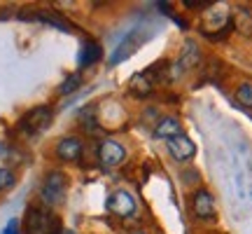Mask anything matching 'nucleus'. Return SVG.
Listing matches in <instances>:
<instances>
[{
	"instance_id": "nucleus-17",
	"label": "nucleus",
	"mask_w": 252,
	"mask_h": 234,
	"mask_svg": "<svg viewBox=\"0 0 252 234\" xmlns=\"http://www.w3.org/2000/svg\"><path fill=\"white\" fill-rule=\"evenodd\" d=\"M80 84H82L80 75H70V78H65V80H63V84L59 87V91H61V94H72V91L77 89Z\"/></svg>"
},
{
	"instance_id": "nucleus-5",
	"label": "nucleus",
	"mask_w": 252,
	"mask_h": 234,
	"mask_svg": "<svg viewBox=\"0 0 252 234\" xmlns=\"http://www.w3.org/2000/svg\"><path fill=\"white\" fill-rule=\"evenodd\" d=\"M108 208H110V213H115L119 218H131L135 213V199L126 190H117V192L110 195Z\"/></svg>"
},
{
	"instance_id": "nucleus-9",
	"label": "nucleus",
	"mask_w": 252,
	"mask_h": 234,
	"mask_svg": "<svg viewBox=\"0 0 252 234\" xmlns=\"http://www.w3.org/2000/svg\"><path fill=\"white\" fill-rule=\"evenodd\" d=\"M180 134H182V126L175 117H161L157 122V126H154V136L163 138V141H171V138H175V136H180Z\"/></svg>"
},
{
	"instance_id": "nucleus-8",
	"label": "nucleus",
	"mask_w": 252,
	"mask_h": 234,
	"mask_svg": "<svg viewBox=\"0 0 252 234\" xmlns=\"http://www.w3.org/2000/svg\"><path fill=\"white\" fill-rule=\"evenodd\" d=\"M82 153H84V145L75 136H65V138H61L56 143V157L61 162H77L82 157Z\"/></svg>"
},
{
	"instance_id": "nucleus-11",
	"label": "nucleus",
	"mask_w": 252,
	"mask_h": 234,
	"mask_svg": "<svg viewBox=\"0 0 252 234\" xmlns=\"http://www.w3.org/2000/svg\"><path fill=\"white\" fill-rule=\"evenodd\" d=\"M138 45H140V40H138V33H128L126 36V40L122 42V45L115 49V54H112V63H119V61H124L126 56H131L138 49Z\"/></svg>"
},
{
	"instance_id": "nucleus-1",
	"label": "nucleus",
	"mask_w": 252,
	"mask_h": 234,
	"mask_svg": "<svg viewBox=\"0 0 252 234\" xmlns=\"http://www.w3.org/2000/svg\"><path fill=\"white\" fill-rule=\"evenodd\" d=\"M63 223L52 208L28 206L24 218V232L26 234H61Z\"/></svg>"
},
{
	"instance_id": "nucleus-19",
	"label": "nucleus",
	"mask_w": 252,
	"mask_h": 234,
	"mask_svg": "<svg viewBox=\"0 0 252 234\" xmlns=\"http://www.w3.org/2000/svg\"><path fill=\"white\" fill-rule=\"evenodd\" d=\"M5 234H19V220H17V218L7 223V230H5Z\"/></svg>"
},
{
	"instance_id": "nucleus-2",
	"label": "nucleus",
	"mask_w": 252,
	"mask_h": 234,
	"mask_svg": "<svg viewBox=\"0 0 252 234\" xmlns=\"http://www.w3.org/2000/svg\"><path fill=\"white\" fill-rule=\"evenodd\" d=\"M65 192H68V176L63 171H49L42 180V188H40V197L47 206H59L65 199Z\"/></svg>"
},
{
	"instance_id": "nucleus-14",
	"label": "nucleus",
	"mask_w": 252,
	"mask_h": 234,
	"mask_svg": "<svg viewBox=\"0 0 252 234\" xmlns=\"http://www.w3.org/2000/svg\"><path fill=\"white\" fill-rule=\"evenodd\" d=\"M100 59V47L96 42H87L84 49H82V66H91V63H96Z\"/></svg>"
},
{
	"instance_id": "nucleus-13",
	"label": "nucleus",
	"mask_w": 252,
	"mask_h": 234,
	"mask_svg": "<svg viewBox=\"0 0 252 234\" xmlns=\"http://www.w3.org/2000/svg\"><path fill=\"white\" fill-rule=\"evenodd\" d=\"M234 24L243 36H252V12L245 7H238L234 12Z\"/></svg>"
},
{
	"instance_id": "nucleus-15",
	"label": "nucleus",
	"mask_w": 252,
	"mask_h": 234,
	"mask_svg": "<svg viewBox=\"0 0 252 234\" xmlns=\"http://www.w3.org/2000/svg\"><path fill=\"white\" fill-rule=\"evenodd\" d=\"M236 101L245 106V108H252V82H243V84H238V89H236Z\"/></svg>"
},
{
	"instance_id": "nucleus-16",
	"label": "nucleus",
	"mask_w": 252,
	"mask_h": 234,
	"mask_svg": "<svg viewBox=\"0 0 252 234\" xmlns=\"http://www.w3.org/2000/svg\"><path fill=\"white\" fill-rule=\"evenodd\" d=\"M17 183V176H14V171L9 169V166H0V192H5V190H9L12 185Z\"/></svg>"
},
{
	"instance_id": "nucleus-12",
	"label": "nucleus",
	"mask_w": 252,
	"mask_h": 234,
	"mask_svg": "<svg viewBox=\"0 0 252 234\" xmlns=\"http://www.w3.org/2000/svg\"><path fill=\"white\" fill-rule=\"evenodd\" d=\"M128 89H131V94H135V96H147V94L152 91V80L147 78V73H138V75L131 78Z\"/></svg>"
},
{
	"instance_id": "nucleus-6",
	"label": "nucleus",
	"mask_w": 252,
	"mask_h": 234,
	"mask_svg": "<svg viewBox=\"0 0 252 234\" xmlns=\"http://www.w3.org/2000/svg\"><path fill=\"white\" fill-rule=\"evenodd\" d=\"M166 148H168V153H171L173 159H178V162H189V159L196 155V145H194V141L185 134L175 136V138H171V141H166Z\"/></svg>"
},
{
	"instance_id": "nucleus-10",
	"label": "nucleus",
	"mask_w": 252,
	"mask_h": 234,
	"mask_svg": "<svg viewBox=\"0 0 252 234\" xmlns=\"http://www.w3.org/2000/svg\"><path fill=\"white\" fill-rule=\"evenodd\" d=\"M198 61H201V52H198V45L194 42V40H187L185 42V49H182L180 59H178V63H180L182 71H187V68H194V66H198Z\"/></svg>"
},
{
	"instance_id": "nucleus-18",
	"label": "nucleus",
	"mask_w": 252,
	"mask_h": 234,
	"mask_svg": "<svg viewBox=\"0 0 252 234\" xmlns=\"http://www.w3.org/2000/svg\"><path fill=\"white\" fill-rule=\"evenodd\" d=\"M220 71H222V63L217 61V59H208V61H206V78L215 80Z\"/></svg>"
},
{
	"instance_id": "nucleus-4",
	"label": "nucleus",
	"mask_w": 252,
	"mask_h": 234,
	"mask_svg": "<svg viewBox=\"0 0 252 234\" xmlns=\"http://www.w3.org/2000/svg\"><path fill=\"white\" fill-rule=\"evenodd\" d=\"M191 211H194V216L201 218V220H213V218L217 216L213 195L203 188L194 190V195H191Z\"/></svg>"
},
{
	"instance_id": "nucleus-20",
	"label": "nucleus",
	"mask_w": 252,
	"mask_h": 234,
	"mask_svg": "<svg viewBox=\"0 0 252 234\" xmlns=\"http://www.w3.org/2000/svg\"><path fill=\"white\" fill-rule=\"evenodd\" d=\"M61 234H75V232H70V230H61Z\"/></svg>"
},
{
	"instance_id": "nucleus-7",
	"label": "nucleus",
	"mask_w": 252,
	"mask_h": 234,
	"mask_svg": "<svg viewBox=\"0 0 252 234\" xmlns=\"http://www.w3.org/2000/svg\"><path fill=\"white\" fill-rule=\"evenodd\" d=\"M98 159L105 166H119L126 159V148L117 141H103L98 145Z\"/></svg>"
},
{
	"instance_id": "nucleus-3",
	"label": "nucleus",
	"mask_w": 252,
	"mask_h": 234,
	"mask_svg": "<svg viewBox=\"0 0 252 234\" xmlns=\"http://www.w3.org/2000/svg\"><path fill=\"white\" fill-rule=\"evenodd\" d=\"M49 122H52V108L40 106V108H33L26 117H24V119H21L19 129H21L24 134L33 136V134H37V131L47 129V126H49Z\"/></svg>"
},
{
	"instance_id": "nucleus-21",
	"label": "nucleus",
	"mask_w": 252,
	"mask_h": 234,
	"mask_svg": "<svg viewBox=\"0 0 252 234\" xmlns=\"http://www.w3.org/2000/svg\"><path fill=\"white\" fill-rule=\"evenodd\" d=\"M135 234H145V232H135Z\"/></svg>"
}]
</instances>
